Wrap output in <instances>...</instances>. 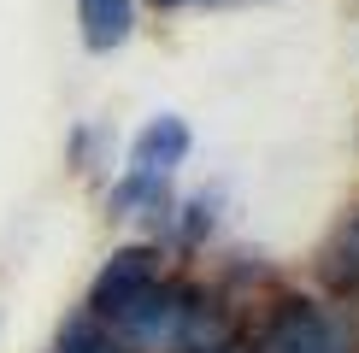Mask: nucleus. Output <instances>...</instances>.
Masks as SVG:
<instances>
[{
	"instance_id": "nucleus-5",
	"label": "nucleus",
	"mask_w": 359,
	"mask_h": 353,
	"mask_svg": "<svg viewBox=\"0 0 359 353\" xmlns=\"http://www.w3.org/2000/svg\"><path fill=\"white\" fill-rule=\"evenodd\" d=\"M77 24L88 53H112L136 29V0H77Z\"/></svg>"
},
{
	"instance_id": "nucleus-4",
	"label": "nucleus",
	"mask_w": 359,
	"mask_h": 353,
	"mask_svg": "<svg viewBox=\"0 0 359 353\" xmlns=\"http://www.w3.org/2000/svg\"><path fill=\"white\" fill-rule=\"evenodd\" d=\"M189 147H194L189 124H183V118H171V112H159L154 124L130 141V176H154V183H165V176L189 159Z\"/></svg>"
},
{
	"instance_id": "nucleus-1",
	"label": "nucleus",
	"mask_w": 359,
	"mask_h": 353,
	"mask_svg": "<svg viewBox=\"0 0 359 353\" xmlns=\"http://www.w3.org/2000/svg\"><path fill=\"white\" fill-rule=\"evenodd\" d=\"M259 353H359V335L318 300H283L259 335Z\"/></svg>"
},
{
	"instance_id": "nucleus-7",
	"label": "nucleus",
	"mask_w": 359,
	"mask_h": 353,
	"mask_svg": "<svg viewBox=\"0 0 359 353\" xmlns=\"http://www.w3.org/2000/svg\"><path fill=\"white\" fill-rule=\"evenodd\" d=\"M53 353H130V347L112 335V324H100L95 312H83V318H71L65 330H59Z\"/></svg>"
},
{
	"instance_id": "nucleus-6",
	"label": "nucleus",
	"mask_w": 359,
	"mask_h": 353,
	"mask_svg": "<svg viewBox=\"0 0 359 353\" xmlns=\"http://www.w3.org/2000/svg\"><path fill=\"white\" fill-rule=\"evenodd\" d=\"M318 271H324V283H330L336 294H353V289H359V212L330 235V247H324Z\"/></svg>"
},
{
	"instance_id": "nucleus-9",
	"label": "nucleus",
	"mask_w": 359,
	"mask_h": 353,
	"mask_svg": "<svg viewBox=\"0 0 359 353\" xmlns=\"http://www.w3.org/2000/svg\"><path fill=\"white\" fill-rule=\"evenodd\" d=\"M218 6H224V0H218Z\"/></svg>"
},
{
	"instance_id": "nucleus-2",
	"label": "nucleus",
	"mask_w": 359,
	"mask_h": 353,
	"mask_svg": "<svg viewBox=\"0 0 359 353\" xmlns=\"http://www.w3.org/2000/svg\"><path fill=\"white\" fill-rule=\"evenodd\" d=\"M189 306H194V294H189L183 283H165V277H154V289H147L142 300L112 324V335H118L124 347L171 353V347H177V335H183V324H189Z\"/></svg>"
},
{
	"instance_id": "nucleus-8",
	"label": "nucleus",
	"mask_w": 359,
	"mask_h": 353,
	"mask_svg": "<svg viewBox=\"0 0 359 353\" xmlns=\"http://www.w3.org/2000/svg\"><path fill=\"white\" fill-rule=\"evenodd\" d=\"M154 6H189V0H154Z\"/></svg>"
},
{
	"instance_id": "nucleus-3",
	"label": "nucleus",
	"mask_w": 359,
	"mask_h": 353,
	"mask_svg": "<svg viewBox=\"0 0 359 353\" xmlns=\"http://www.w3.org/2000/svg\"><path fill=\"white\" fill-rule=\"evenodd\" d=\"M154 277H159V254L154 247H118V254L100 265L95 289H88V312H95L100 324H118L147 289H154Z\"/></svg>"
}]
</instances>
